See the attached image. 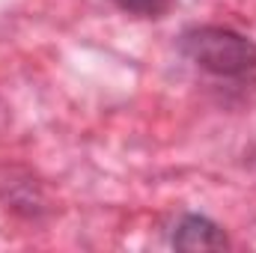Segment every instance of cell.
<instances>
[{
    "instance_id": "obj_1",
    "label": "cell",
    "mask_w": 256,
    "mask_h": 253,
    "mask_svg": "<svg viewBox=\"0 0 256 253\" xmlns=\"http://www.w3.org/2000/svg\"><path fill=\"white\" fill-rule=\"evenodd\" d=\"M182 54L208 74L242 78L256 68V42L230 27H191L182 33Z\"/></svg>"
},
{
    "instance_id": "obj_2",
    "label": "cell",
    "mask_w": 256,
    "mask_h": 253,
    "mask_svg": "<svg viewBox=\"0 0 256 253\" xmlns=\"http://www.w3.org/2000/svg\"><path fill=\"white\" fill-rule=\"evenodd\" d=\"M226 244L230 242H226L224 230L202 214H185L173 232L176 250H224Z\"/></svg>"
},
{
    "instance_id": "obj_3",
    "label": "cell",
    "mask_w": 256,
    "mask_h": 253,
    "mask_svg": "<svg viewBox=\"0 0 256 253\" xmlns=\"http://www.w3.org/2000/svg\"><path fill=\"white\" fill-rule=\"evenodd\" d=\"M122 12L143 15V18H158L170 9V0H114Z\"/></svg>"
}]
</instances>
